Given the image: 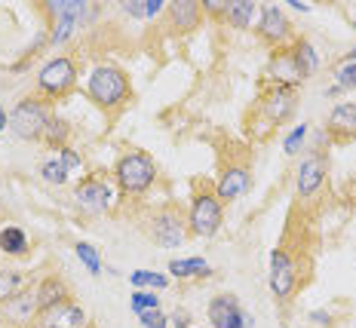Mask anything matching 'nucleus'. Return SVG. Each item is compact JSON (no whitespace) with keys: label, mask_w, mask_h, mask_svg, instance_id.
<instances>
[{"label":"nucleus","mask_w":356,"mask_h":328,"mask_svg":"<svg viewBox=\"0 0 356 328\" xmlns=\"http://www.w3.org/2000/svg\"><path fill=\"white\" fill-rule=\"evenodd\" d=\"M86 89H89V99L99 104V108H120L132 92L129 77L117 65H99V68H92Z\"/></svg>","instance_id":"obj_1"},{"label":"nucleus","mask_w":356,"mask_h":328,"mask_svg":"<svg viewBox=\"0 0 356 328\" xmlns=\"http://www.w3.org/2000/svg\"><path fill=\"white\" fill-rule=\"evenodd\" d=\"M49 120H53V114H49V108L40 99H25V101H19L16 108H13L10 129L16 132L19 138L37 141V138H43V132H47Z\"/></svg>","instance_id":"obj_2"},{"label":"nucleus","mask_w":356,"mask_h":328,"mask_svg":"<svg viewBox=\"0 0 356 328\" xmlns=\"http://www.w3.org/2000/svg\"><path fill=\"white\" fill-rule=\"evenodd\" d=\"M221 199L215 197L212 190H197L194 199H191V215L188 224L194 236H215L221 230Z\"/></svg>","instance_id":"obj_3"},{"label":"nucleus","mask_w":356,"mask_h":328,"mask_svg":"<svg viewBox=\"0 0 356 328\" xmlns=\"http://www.w3.org/2000/svg\"><path fill=\"white\" fill-rule=\"evenodd\" d=\"M157 178V166L147 154H126L117 163V181L126 193H142L154 184Z\"/></svg>","instance_id":"obj_4"},{"label":"nucleus","mask_w":356,"mask_h":328,"mask_svg":"<svg viewBox=\"0 0 356 328\" xmlns=\"http://www.w3.org/2000/svg\"><path fill=\"white\" fill-rule=\"evenodd\" d=\"M295 288H298V264H295V258L286 249H273L270 252V292L280 301H289Z\"/></svg>","instance_id":"obj_5"},{"label":"nucleus","mask_w":356,"mask_h":328,"mask_svg":"<svg viewBox=\"0 0 356 328\" xmlns=\"http://www.w3.org/2000/svg\"><path fill=\"white\" fill-rule=\"evenodd\" d=\"M74 80H77V68H74V62L65 56L47 62L40 68V74H37V86L47 95H65L74 86Z\"/></svg>","instance_id":"obj_6"},{"label":"nucleus","mask_w":356,"mask_h":328,"mask_svg":"<svg viewBox=\"0 0 356 328\" xmlns=\"http://www.w3.org/2000/svg\"><path fill=\"white\" fill-rule=\"evenodd\" d=\"M206 316H209L212 328H249V316L243 313L240 301H236L234 295H218L209 301V310H206Z\"/></svg>","instance_id":"obj_7"},{"label":"nucleus","mask_w":356,"mask_h":328,"mask_svg":"<svg viewBox=\"0 0 356 328\" xmlns=\"http://www.w3.org/2000/svg\"><path fill=\"white\" fill-rule=\"evenodd\" d=\"M154 243H160L163 249H178L184 243V224H181V215L172 212V208H163L160 215H154Z\"/></svg>","instance_id":"obj_8"},{"label":"nucleus","mask_w":356,"mask_h":328,"mask_svg":"<svg viewBox=\"0 0 356 328\" xmlns=\"http://www.w3.org/2000/svg\"><path fill=\"white\" fill-rule=\"evenodd\" d=\"M40 328H86V310L80 304L62 301L49 310H40Z\"/></svg>","instance_id":"obj_9"},{"label":"nucleus","mask_w":356,"mask_h":328,"mask_svg":"<svg viewBox=\"0 0 356 328\" xmlns=\"http://www.w3.org/2000/svg\"><path fill=\"white\" fill-rule=\"evenodd\" d=\"M289 19H286V13L280 10V6H261V19H258V34H261V40L267 43H273V47H283V43L289 40Z\"/></svg>","instance_id":"obj_10"},{"label":"nucleus","mask_w":356,"mask_h":328,"mask_svg":"<svg viewBox=\"0 0 356 328\" xmlns=\"http://www.w3.org/2000/svg\"><path fill=\"white\" fill-rule=\"evenodd\" d=\"M74 197H77L80 208H86V212H105L111 206V188L105 178H86V181H80Z\"/></svg>","instance_id":"obj_11"},{"label":"nucleus","mask_w":356,"mask_h":328,"mask_svg":"<svg viewBox=\"0 0 356 328\" xmlns=\"http://www.w3.org/2000/svg\"><path fill=\"white\" fill-rule=\"evenodd\" d=\"M325 181V156L323 154H310L307 160H301L298 178H295V188L301 197H314Z\"/></svg>","instance_id":"obj_12"},{"label":"nucleus","mask_w":356,"mask_h":328,"mask_svg":"<svg viewBox=\"0 0 356 328\" xmlns=\"http://www.w3.org/2000/svg\"><path fill=\"white\" fill-rule=\"evenodd\" d=\"M249 190V169L246 166H227L218 178V188H215V197L221 203H234L243 193Z\"/></svg>","instance_id":"obj_13"},{"label":"nucleus","mask_w":356,"mask_h":328,"mask_svg":"<svg viewBox=\"0 0 356 328\" xmlns=\"http://www.w3.org/2000/svg\"><path fill=\"white\" fill-rule=\"evenodd\" d=\"M329 136L335 141H350L356 138V104L344 101L329 114Z\"/></svg>","instance_id":"obj_14"},{"label":"nucleus","mask_w":356,"mask_h":328,"mask_svg":"<svg viewBox=\"0 0 356 328\" xmlns=\"http://www.w3.org/2000/svg\"><path fill=\"white\" fill-rule=\"evenodd\" d=\"M292 108H295V95H292V89L289 86H273V92L264 99V110H267V117H270L273 123H280V120H286L289 114H292Z\"/></svg>","instance_id":"obj_15"},{"label":"nucleus","mask_w":356,"mask_h":328,"mask_svg":"<svg viewBox=\"0 0 356 328\" xmlns=\"http://www.w3.org/2000/svg\"><path fill=\"white\" fill-rule=\"evenodd\" d=\"M292 62H295V68H298L301 80H307L316 74V68H320V52L314 49V43L301 37V40H295V47H292Z\"/></svg>","instance_id":"obj_16"},{"label":"nucleus","mask_w":356,"mask_h":328,"mask_svg":"<svg viewBox=\"0 0 356 328\" xmlns=\"http://www.w3.org/2000/svg\"><path fill=\"white\" fill-rule=\"evenodd\" d=\"M34 297H37V310H49V307H56V304L68 301V286L56 277H47L40 282V288L34 292Z\"/></svg>","instance_id":"obj_17"},{"label":"nucleus","mask_w":356,"mask_h":328,"mask_svg":"<svg viewBox=\"0 0 356 328\" xmlns=\"http://www.w3.org/2000/svg\"><path fill=\"white\" fill-rule=\"evenodd\" d=\"M169 273L178 279H197V277H209L212 267L203 258H175L169 261Z\"/></svg>","instance_id":"obj_18"},{"label":"nucleus","mask_w":356,"mask_h":328,"mask_svg":"<svg viewBox=\"0 0 356 328\" xmlns=\"http://www.w3.org/2000/svg\"><path fill=\"white\" fill-rule=\"evenodd\" d=\"M169 13H172L175 25L184 28V31L197 28L200 19H203V6H200V3H191V0H181V3H169Z\"/></svg>","instance_id":"obj_19"},{"label":"nucleus","mask_w":356,"mask_h":328,"mask_svg":"<svg viewBox=\"0 0 356 328\" xmlns=\"http://www.w3.org/2000/svg\"><path fill=\"white\" fill-rule=\"evenodd\" d=\"M255 16H258V3H252V0H236V3H227V13H225V19L231 22L234 28H252Z\"/></svg>","instance_id":"obj_20"},{"label":"nucleus","mask_w":356,"mask_h":328,"mask_svg":"<svg viewBox=\"0 0 356 328\" xmlns=\"http://www.w3.org/2000/svg\"><path fill=\"white\" fill-rule=\"evenodd\" d=\"M0 249H3L6 255H25V252H28V236H25V230H19V227H3V230H0Z\"/></svg>","instance_id":"obj_21"},{"label":"nucleus","mask_w":356,"mask_h":328,"mask_svg":"<svg viewBox=\"0 0 356 328\" xmlns=\"http://www.w3.org/2000/svg\"><path fill=\"white\" fill-rule=\"evenodd\" d=\"M49 13L56 19H80L86 13V3H80V0H53Z\"/></svg>","instance_id":"obj_22"},{"label":"nucleus","mask_w":356,"mask_h":328,"mask_svg":"<svg viewBox=\"0 0 356 328\" xmlns=\"http://www.w3.org/2000/svg\"><path fill=\"white\" fill-rule=\"evenodd\" d=\"M74 252H77V258H80V264L86 267L92 277H99L102 273V258H99V252H95V245H89V243H77L74 245Z\"/></svg>","instance_id":"obj_23"},{"label":"nucleus","mask_w":356,"mask_h":328,"mask_svg":"<svg viewBox=\"0 0 356 328\" xmlns=\"http://www.w3.org/2000/svg\"><path fill=\"white\" fill-rule=\"evenodd\" d=\"M129 282L136 288H166L169 279L163 277V273H154V270H136L129 273Z\"/></svg>","instance_id":"obj_24"},{"label":"nucleus","mask_w":356,"mask_h":328,"mask_svg":"<svg viewBox=\"0 0 356 328\" xmlns=\"http://www.w3.org/2000/svg\"><path fill=\"white\" fill-rule=\"evenodd\" d=\"M335 86L344 92V89H356V62L350 58H341L335 68Z\"/></svg>","instance_id":"obj_25"},{"label":"nucleus","mask_w":356,"mask_h":328,"mask_svg":"<svg viewBox=\"0 0 356 328\" xmlns=\"http://www.w3.org/2000/svg\"><path fill=\"white\" fill-rule=\"evenodd\" d=\"M132 313H145V310H160V297L154 292H145V288H136L129 297Z\"/></svg>","instance_id":"obj_26"},{"label":"nucleus","mask_w":356,"mask_h":328,"mask_svg":"<svg viewBox=\"0 0 356 328\" xmlns=\"http://www.w3.org/2000/svg\"><path fill=\"white\" fill-rule=\"evenodd\" d=\"M43 138H47L53 147H58V151H62V147H65V138H68V123L58 120V117H53V120H49V126H47V132H43Z\"/></svg>","instance_id":"obj_27"},{"label":"nucleus","mask_w":356,"mask_h":328,"mask_svg":"<svg viewBox=\"0 0 356 328\" xmlns=\"http://www.w3.org/2000/svg\"><path fill=\"white\" fill-rule=\"evenodd\" d=\"M19 288H22V273H16V270H3V273H0V301L16 297Z\"/></svg>","instance_id":"obj_28"},{"label":"nucleus","mask_w":356,"mask_h":328,"mask_svg":"<svg viewBox=\"0 0 356 328\" xmlns=\"http://www.w3.org/2000/svg\"><path fill=\"white\" fill-rule=\"evenodd\" d=\"M43 178H47L49 184H65L68 181V166H65L62 160H49V163H43Z\"/></svg>","instance_id":"obj_29"},{"label":"nucleus","mask_w":356,"mask_h":328,"mask_svg":"<svg viewBox=\"0 0 356 328\" xmlns=\"http://www.w3.org/2000/svg\"><path fill=\"white\" fill-rule=\"evenodd\" d=\"M304 138H307V123H301V126H295L292 132L286 136V141H283V151L292 156V154H298L301 151V145H304Z\"/></svg>","instance_id":"obj_30"},{"label":"nucleus","mask_w":356,"mask_h":328,"mask_svg":"<svg viewBox=\"0 0 356 328\" xmlns=\"http://www.w3.org/2000/svg\"><path fill=\"white\" fill-rule=\"evenodd\" d=\"M77 22L80 19H56V25H53V34H49V40L53 43H62V40H68V37L77 31Z\"/></svg>","instance_id":"obj_31"},{"label":"nucleus","mask_w":356,"mask_h":328,"mask_svg":"<svg viewBox=\"0 0 356 328\" xmlns=\"http://www.w3.org/2000/svg\"><path fill=\"white\" fill-rule=\"evenodd\" d=\"M138 319H142L145 328H166V322H169L163 310H145V313H138Z\"/></svg>","instance_id":"obj_32"},{"label":"nucleus","mask_w":356,"mask_h":328,"mask_svg":"<svg viewBox=\"0 0 356 328\" xmlns=\"http://www.w3.org/2000/svg\"><path fill=\"white\" fill-rule=\"evenodd\" d=\"M58 160L68 166V172H71V169H80V154L71 151V147H62V151H58Z\"/></svg>","instance_id":"obj_33"},{"label":"nucleus","mask_w":356,"mask_h":328,"mask_svg":"<svg viewBox=\"0 0 356 328\" xmlns=\"http://www.w3.org/2000/svg\"><path fill=\"white\" fill-rule=\"evenodd\" d=\"M123 13L132 19H145V0H132V3H123Z\"/></svg>","instance_id":"obj_34"},{"label":"nucleus","mask_w":356,"mask_h":328,"mask_svg":"<svg viewBox=\"0 0 356 328\" xmlns=\"http://www.w3.org/2000/svg\"><path fill=\"white\" fill-rule=\"evenodd\" d=\"M163 3H166V0H145V19L160 16V13H163Z\"/></svg>","instance_id":"obj_35"},{"label":"nucleus","mask_w":356,"mask_h":328,"mask_svg":"<svg viewBox=\"0 0 356 328\" xmlns=\"http://www.w3.org/2000/svg\"><path fill=\"white\" fill-rule=\"evenodd\" d=\"M310 322H316V325H325V328H329V325H332V313H325V310H314V313H310Z\"/></svg>","instance_id":"obj_36"},{"label":"nucleus","mask_w":356,"mask_h":328,"mask_svg":"<svg viewBox=\"0 0 356 328\" xmlns=\"http://www.w3.org/2000/svg\"><path fill=\"white\" fill-rule=\"evenodd\" d=\"M206 13H212V16H225L227 13V3H221V0H209V3L203 6Z\"/></svg>","instance_id":"obj_37"},{"label":"nucleus","mask_w":356,"mask_h":328,"mask_svg":"<svg viewBox=\"0 0 356 328\" xmlns=\"http://www.w3.org/2000/svg\"><path fill=\"white\" fill-rule=\"evenodd\" d=\"M289 6H292V10H301V13H310V3H304V0H289Z\"/></svg>","instance_id":"obj_38"},{"label":"nucleus","mask_w":356,"mask_h":328,"mask_svg":"<svg viewBox=\"0 0 356 328\" xmlns=\"http://www.w3.org/2000/svg\"><path fill=\"white\" fill-rule=\"evenodd\" d=\"M172 322V328H188V316H175V319H169Z\"/></svg>","instance_id":"obj_39"},{"label":"nucleus","mask_w":356,"mask_h":328,"mask_svg":"<svg viewBox=\"0 0 356 328\" xmlns=\"http://www.w3.org/2000/svg\"><path fill=\"white\" fill-rule=\"evenodd\" d=\"M6 123H10V117H6V110L0 108V129H6Z\"/></svg>","instance_id":"obj_40"},{"label":"nucleus","mask_w":356,"mask_h":328,"mask_svg":"<svg viewBox=\"0 0 356 328\" xmlns=\"http://www.w3.org/2000/svg\"><path fill=\"white\" fill-rule=\"evenodd\" d=\"M347 58H350V62H356V47L350 49V56H347Z\"/></svg>","instance_id":"obj_41"}]
</instances>
